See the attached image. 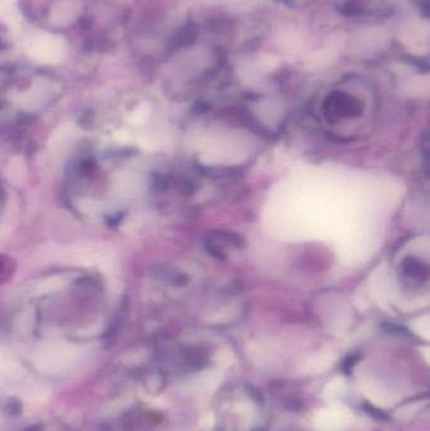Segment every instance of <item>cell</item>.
<instances>
[{
    "label": "cell",
    "mask_w": 430,
    "mask_h": 431,
    "mask_svg": "<svg viewBox=\"0 0 430 431\" xmlns=\"http://www.w3.org/2000/svg\"><path fill=\"white\" fill-rule=\"evenodd\" d=\"M244 240L240 235H232L229 232H216L215 236L209 237L207 240V249L216 257H225L223 250L226 247H241Z\"/></svg>",
    "instance_id": "cell-2"
},
{
    "label": "cell",
    "mask_w": 430,
    "mask_h": 431,
    "mask_svg": "<svg viewBox=\"0 0 430 431\" xmlns=\"http://www.w3.org/2000/svg\"><path fill=\"white\" fill-rule=\"evenodd\" d=\"M403 273L406 277H411L417 283H423L428 277V268L413 257L405 259L403 263Z\"/></svg>",
    "instance_id": "cell-3"
},
{
    "label": "cell",
    "mask_w": 430,
    "mask_h": 431,
    "mask_svg": "<svg viewBox=\"0 0 430 431\" xmlns=\"http://www.w3.org/2000/svg\"><path fill=\"white\" fill-rule=\"evenodd\" d=\"M326 114L328 117H349V116H356L360 113V105L358 102L351 97L349 95L337 94L331 95L328 100L324 105Z\"/></svg>",
    "instance_id": "cell-1"
}]
</instances>
